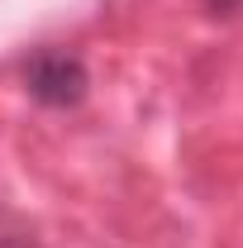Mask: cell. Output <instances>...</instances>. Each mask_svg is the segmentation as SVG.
Instances as JSON below:
<instances>
[{"instance_id": "6da1fadb", "label": "cell", "mask_w": 243, "mask_h": 248, "mask_svg": "<svg viewBox=\"0 0 243 248\" xmlns=\"http://www.w3.org/2000/svg\"><path fill=\"white\" fill-rule=\"evenodd\" d=\"M24 86L38 105H53V110H67L86 95V62L76 53H58V48H43L38 58L29 62L24 72Z\"/></svg>"}, {"instance_id": "7a4b0ae2", "label": "cell", "mask_w": 243, "mask_h": 248, "mask_svg": "<svg viewBox=\"0 0 243 248\" xmlns=\"http://www.w3.org/2000/svg\"><path fill=\"white\" fill-rule=\"evenodd\" d=\"M214 15H234V10H243V0H205Z\"/></svg>"}]
</instances>
